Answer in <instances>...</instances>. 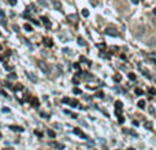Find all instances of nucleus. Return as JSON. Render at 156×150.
<instances>
[{
	"mask_svg": "<svg viewBox=\"0 0 156 150\" xmlns=\"http://www.w3.org/2000/svg\"><path fill=\"white\" fill-rule=\"evenodd\" d=\"M127 150H135V149H133V147H129V149H127Z\"/></svg>",
	"mask_w": 156,
	"mask_h": 150,
	"instance_id": "79ce46f5",
	"label": "nucleus"
},
{
	"mask_svg": "<svg viewBox=\"0 0 156 150\" xmlns=\"http://www.w3.org/2000/svg\"><path fill=\"white\" fill-rule=\"evenodd\" d=\"M15 78H17V74H14V72L8 75V79H15Z\"/></svg>",
	"mask_w": 156,
	"mask_h": 150,
	"instance_id": "bb28decb",
	"label": "nucleus"
},
{
	"mask_svg": "<svg viewBox=\"0 0 156 150\" xmlns=\"http://www.w3.org/2000/svg\"><path fill=\"white\" fill-rule=\"evenodd\" d=\"M43 44L45 45L47 48H51V47H53V41L51 38H44L43 40Z\"/></svg>",
	"mask_w": 156,
	"mask_h": 150,
	"instance_id": "39448f33",
	"label": "nucleus"
},
{
	"mask_svg": "<svg viewBox=\"0 0 156 150\" xmlns=\"http://www.w3.org/2000/svg\"><path fill=\"white\" fill-rule=\"evenodd\" d=\"M38 67L41 68L43 72L47 74V75H48V74H51V67H49V66H48L45 62H38Z\"/></svg>",
	"mask_w": 156,
	"mask_h": 150,
	"instance_id": "f257e3e1",
	"label": "nucleus"
},
{
	"mask_svg": "<svg viewBox=\"0 0 156 150\" xmlns=\"http://www.w3.org/2000/svg\"><path fill=\"white\" fill-rule=\"evenodd\" d=\"M47 134H48V136H49V138H55V136H56V134L53 133L52 130H48V131H47Z\"/></svg>",
	"mask_w": 156,
	"mask_h": 150,
	"instance_id": "2eb2a0df",
	"label": "nucleus"
},
{
	"mask_svg": "<svg viewBox=\"0 0 156 150\" xmlns=\"http://www.w3.org/2000/svg\"><path fill=\"white\" fill-rule=\"evenodd\" d=\"M149 93H151V94H153V96H155V94H156V90H155V89H149Z\"/></svg>",
	"mask_w": 156,
	"mask_h": 150,
	"instance_id": "473e14b6",
	"label": "nucleus"
},
{
	"mask_svg": "<svg viewBox=\"0 0 156 150\" xmlns=\"http://www.w3.org/2000/svg\"><path fill=\"white\" fill-rule=\"evenodd\" d=\"M153 14H155V15H156V8H155V10H153Z\"/></svg>",
	"mask_w": 156,
	"mask_h": 150,
	"instance_id": "c03bdc74",
	"label": "nucleus"
},
{
	"mask_svg": "<svg viewBox=\"0 0 156 150\" xmlns=\"http://www.w3.org/2000/svg\"><path fill=\"white\" fill-rule=\"evenodd\" d=\"M97 97H99V98H104V94H103V93H101V91H99V93H97Z\"/></svg>",
	"mask_w": 156,
	"mask_h": 150,
	"instance_id": "7c9ffc66",
	"label": "nucleus"
},
{
	"mask_svg": "<svg viewBox=\"0 0 156 150\" xmlns=\"http://www.w3.org/2000/svg\"><path fill=\"white\" fill-rule=\"evenodd\" d=\"M40 116H41V117H45V119H48V117H49V116H48L47 113H44V112H41V113H40Z\"/></svg>",
	"mask_w": 156,
	"mask_h": 150,
	"instance_id": "c756f323",
	"label": "nucleus"
},
{
	"mask_svg": "<svg viewBox=\"0 0 156 150\" xmlns=\"http://www.w3.org/2000/svg\"><path fill=\"white\" fill-rule=\"evenodd\" d=\"M53 6H55L56 10H60V7H62V4H60V1H58V0H52Z\"/></svg>",
	"mask_w": 156,
	"mask_h": 150,
	"instance_id": "9d476101",
	"label": "nucleus"
},
{
	"mask_svg": "<svg viewBox=\"0 0 156 150\" xmlns=\"http://www.w3.org/2000/svg\"><path fill=\"white\" fill-rule=\"evenodd\" d=\"M74 68H77V70H80V64L77 63V64H74Z\"/></svg>",
	"mask_w": 156,
	"mask_h": 150,
	"instance_id": "58836bf2",
	"label": "nucleus"
},
{
	"mask_svg": "<svg viewBox=\"0 0 156 150\" xmlns=\"http://www.w3.org/2000/svg\"><path fill=\"white\" fill-rule=\"evenodd\" d=\"M74 134H77V135L80 136V138H82V139H88V135H86V134H84L80 128H74Z\"/></svg>",
	"mask_w": 156,
	"mask_h": 150,
	"instance_id": "20e7f679",
	"label": "nucleus"
},
{
	"mask_svg": "<svg viewBox=\"0 0 156 150\" xmlns=\"http://www.w3.org/2000/svg\"><path fill=\"white\" fill-rule=\"evenodd\" d=\"M134 93H135V96H142V90L141 89H135Z\"/></svg>",
	"mask_w": 156,
	"mask_h": 150,
	"instance_id": "a211bd4d",
	"label": "nucleus"
},
{
	"mask_svg": "<svg viewBox=\"0 0 156 150\" xmlns=\"http://www.w3.org/2000/svg\"><path fill=\"white\" fill-rule=\"evenodd\" d=\"M133 126L137 127V126H138V121H137V120H133Z\"/></svg>",
	"mask_w": 156,
	"mask_h": 150,
	"instance_id": "4c0bfd02",
	"label": "nucleus"
},
{
	"mask_svg": "<svg viewBox=\"0 0 156 150\" xmlns=\"http://www.w3.org/2000/svg\"><path fill=\"white\" fill-rule=\"evenodd\" d=\"M155 23H156V19H155Z\"/></svg>",
	"mask_w": 156,
	"mask_h": 150,
	"instance_id": "a18cd8bd",
	"label": "nucleus"
},
{
	"mask_svg": "<svg viewBox=\"0 0 156 150\" xmlns=\"http://www.w3.org/2000/svg\"><path fill=\"white\" fill-rule=\"evenodd\" d=\"M97 48H100V49H104V48H106V44H99V45H97Z\"/></svg>",
	"mask_w": 156,
	"mask_h": 150,
	"instance_id": "2f4dec72",
	"label": "nucleus"
},
{
	"mask_svg": "<svg viewBox=\"0 0 156 150\" xmlns=\"http://www.w3.org/2000/svg\"><path fill=\"white\" fill-rule=\"evenodd\" d=\"M34 134H36L37 136H40V138H43V131H40V130H36Z\"/></svg>",
	"mask_w": 156,
	"mask_h": 150,
	"instance_id": "6ab92c4d",
	"label": "nucleus"
},
{
	"mask_svg": "<svg viewBox=\"0 0 156 150\" xmlns=\"http://www.w3.org/2000/svg\"><path fill=\"white\" fill-rule=\"evenodd\" d=\"M73 93H74V94H81L82 91H81L78 87H74V89H73Z\"/></svg>",
	"mask_w": 156,
	"mask_h": 150,
	"instance_id": "f3484780",
	"label": "nucleus"
},
{
	"mask_svg": "<svg viewBox=\"0 0 156 150\" xmlns=\"http://www.w3.org/2000/svg\"><path fill=\"white\" fill-rule=\"evenodd\" d=\"M0 60H4V56H1V55H0Z\"/></svg>",
	"mask_w": 156,
	"mask_h": 150,
	"instance_id": "a19ab883",
	"label": "nucleus"
},
{
	"mask_svg": "<svg viewBox=\"0 0 156 150\" xmlns=\"http://www.w3.org/2000/svg\"><path fill=\"white\" fill-rule=\"evenodd\" d=\"M121 79H122L121 75H115V77H114V81H115V82H121Z\"/></svg>",
	"mask_w": 156,
	"mask_h": 150,
	"instance_id": "5701e85b",
	"label": "nucleus"
},
{
	"mask_svg": "<svg viewBox=\"0 0 156 150\" xmlns=\"http://www.w3.org/2000/svg\"><path fill=\"white\" fill-rule=\"evenodd\" d=\"M6 87H10V89H12V85H11V83H8V82H6Z\"/></svg>",
	"mask_w": 156,
	"mask_h": 150,
	"instance_id": "c9c22d12",
	"label": "nucleus"
},
{
	"mask_svg": "<svg viewBox=\"0 0 156 150\" xmlns=\"http://www.w3.org/2000/svg\"><path fill=\"white\" fill-rule=\"evenodd\" d=\"M68 105H70L71 108H77V106H78V101L77 100H70V104H68Z\"/></svg>",
	"mask_w": 156,
	"mask_h": 150,
	"instance_id": "9b49d317",
	"label": "nucleus"
},
{
	"mask_svg": "<svg viewBox=\"0 0 156 150\" xmlns=\"http://www.w3.org/2000/svg\"><path fill=\"white\" fill-rule=\"evenodd\" d=\"M41 22H43V23H44L45 26L48 27V29L51 27V22H49V19H48L47 17H41Z\"/></svg>",
	"mask_w": 156,
	"mask_h": 150,
	"instance_id": "1a4fd4ad",
	"label": "nucleus"
},
{
	"mask_svg": "<svg viewBox=\"0 0 156 150\" xmlns=\"http://www.w3.org/2000/svg\"><path fill=\"white\" fill-rule=\"evenodd\" d=\"M137 105H138V108H140V109H144V108H145V101H144V100H140Z\"/></svg>",
	"mask_w": 156,
	"mask_h": 150,
	"instance_id": "ddd939ff",
	"label": "nucleus"
},
{
	"mask_svg": "<svg viewBox=\"0 0 156 150\" xmlns=\"http://www.w3.org/2000/svg\"><path fill=\"white\" fill-rule=\"evenodd\" d=\"M63 102H65V104H70V98L65 97V98H63Z\"/></svg>",
	"mask_w": 156,
	"mask_h": 150,
	"instance_id": "c85d7f7f",
	"label": "nucleus"
},
{
	"mask_svg": "<svg viewBox=\"0 0 156 150\" xmlns=\"http://www.w3.org/2000/svg\"><path fill=\"white\" fill-rule=\"evenodd\" d=\"M30 104H32L34 108H38V106H40V101H38V98H36V97L30 98Z\"/></svg>",
	"mask_w": 156,
	"mask_h": 150,
	"instance_id": "0eeeda50",
	"label": "nucleus"
},
{
	"mask_svg": "<svg viewBox=\"0 0 156 150\" xmlns=\"http://www.w3.org/2000/svg\"><path fill=\"white\" fill-rule=\"evenodd\" d=\"M22 89H23V86H22V85H17V86L14 87V90H15V91H19V90H22Z\"/></svg>",
	"mask_w": 156,
	"mask_h": 150,
	"instance_id": "aec40b11",
	"label": "nucleus"
},
{
	"mask_svg": "<svg viewBox=\"0 0 156 150\" xmlns=\"http://www.w3.org/2000/svg\"><path fill=\"white\" fill-rule=\"evenodd\" d=\"M0 93H1V94H3L4 97H8V94H7V93H6V91H4V90H0Z\"/></svg>",
	"mask_w": 156,
	"mask_h": 150,
	"instance_id": "f704fd0d",
	"label": "nucleus"
},
{
	"mask_svg": "<svg viewBox=\"0 0 156 150\" xmlns=\"http://www.w3.org/2000/svg\"><path fill=\"white\" fill-rule=\"evenodd\" d=\"M132 3H133V4H138L140 0H132Z\"/></svg>",
	"mask_w": 156,
	"mask_h": 150,
	"instance_id": "e433bc0d",
	"label": "nucleus"
},
{
	"mask_svg": "<svg viewBox=\"0 0 156 150\" xmlns=\"http://www.w3.org/2000/svg\"><path fill=\"white\" fill-rule=\"evenodd\" d=\"M78 45H81V47H86V42L84 41L82 38H78Z\"/></svg>",
	"mask_w": 156,
	"mask_h": 150,
	"instance_id": "dca6fc26",
	"label": "nucleus"
},
{
	"mask_svg": "<svg viewBox=\"0 0 156 150\" xmlns=\"http://www.w3.org/2000/svg\"><path fill=\"white\" fill-rule=\"evenodd\" d=\"M82 15H84L85 18H86V17H89V11H88L86 8H84V10H82Z\"/></svg>",
	"mask_w": 156,
	"mask_h": 150,
	"instance_id": "412c9836",
	"label": "nucleus"
},
{
	"mask_svg": "<svg viewBox=\"0 0 156 150\" xmlns=\"http://www.w3.org/2000/svg\"><path fill=\"white\" fill-rule=\"evenodd\" d=\"M10 130H11V131H15V133H22V131H23V128L19 127V126H10Z\"/></svg>",
	"mask_w": 156,
	"mask_h": 150,
	"instance_id": "6e6552de",
	"label": "nucleus"
},
{
	"mask_svg": "<svg viewBox=\"0 0 156 150\" xmlns=\"http://www.w3.org/2000/svg\"><path fill=\"white\" fill-rule=\"evenodd\" d=\"M122 106H123V105H122V102H121V101H116V102H115V108H116V112H119V111H121V109H122Z\"/></svg>",
	"mask_w": 156,
	"mask_h": 150,
	"instance_id": "f8f14e48",
	"label": "nucleus"
},
{
	"mask_svg": "<svg viewBox=\"0 0 156 150\" xmlns=\"http://www.w3.org/2000/svg\"><path fill=\"white\" fill-rule=\"evenodd\" d=\"M3 150H12V149H8V147H6V149H3Z\"/></svg>",
	"mask_w": 156,
	"mask_h": 150,
	"instance_id": "37998d69",
	"label": "nucleus"
},
{
	"mask_svg": "<svg viewBox=\"0 0 156 150\" xmlns=\"http://www.w3.org/2000/svg\"><path fill=\"white\" fill-rule=\"evenodd\" d=\"M48 145H49L51 147H55V149H58V150H63V149H65V145L59 143V142H55V141H51Z\"/></svg>",
	"mask_w": 156,
	"mask_h": 150,
	"instance_id": "7ed1b4c3",
	"label": "nucleus"
},
{
	"mask_svg": "<svg viewBox=\"0 0 156 150\" xmlns=\"http://www.w3.org/2000/svg\"><path fill=\"white\" fill-rule=\"evenodd\" d=\"M26 77L29 78L30 81H32V82H34V83H37L38 82V78L36 77L34 74H30V72H26Z\"/></svg>",
	"mask_w": 156,
	"mask_h": 150,
	"instance_id": "423d86ee",
	"label": "nucleus"
},
{
	"mask_svg": "<svg viewBox=\"0 0 156 150\" xmlns=\"http://www.w3.org/2000/svg\"><path fill=\"white\" fill-rule=\"evenodd\" d=\"M23 29L26 30V32H32V30H33V27H32V25H29V23H25Z\"/></svg>",
	"mask_w": 156,
	"mask_h": 150,
	"instance_id": "4468645a",
	"label": "nucleus"
},
{
	"mask_svg": "<svg viewBox=\"0 0 156 150\" xmlns=\"http://www.w3.org/2000/svg\"><path fill=\"white\" fill-rule=\"evenodd\" d=\"M118 121H119V123L122 124V123H123V121H125V117H123V116H122V115H119V116H118Z\"/></svg>",
	"mask_w": 156,
	"mask_h": 150,
	"instance_id": "b1692460",
	"label": "nucleus"
},
{
	"mask_svg": "<svg viewBox=\"0 0 156 150\" xmlns=\"http://www.w3.org/2000/svg\"><path fill=\"white\" fill-rule=\"evenodd\" d=\"M104 33H106L107 35H112V37H118V35H119L118 30H116V29H112V27L106 29V30H104Z\"/></svg>",
	"mask_w": 156,
	"mask_h": 150,
	"instance_id": "f03ea898",
	"label": "nucleus"
},
{
	"mask_svg": "<svg viewBox=\"0 0 156 150\" xmlns=\"http://www.w3.org/2000/svg\"><path fill=\"white\" fill-rule=\"evenodd\" d=\"M129 79H132V81H135V75L133 72H130L129 74Z\"/></svg>",
	"mask_w": 156,
	"mask_h": 150,
	"instance_id": "a878e982",
	"label": "nucleus"
},
{
	"mask_svg": "<svg viewBox=\"0 0 156 150\" xmlns=\"http://www.w3.org/2000/svg\"><path fill=\"white\" fill-rule=\"evenodd\" d=\"M38 3L41 4V6H44V7H47L48 4H47V1H45V0H38Z\"/></svg>",
	"mask_w": 156,
	"mask_h": 150,
	"instance_id": "393cba45",
	"label": "nucleus"
},
{
	"mask_svg": "<svg viewBox=\"0 0 156 150\" xmlns=\"http://www.w3.org/2000/svg\"><path fill=\"white\" fill-rule=\"evenodd\" d=\"M0 17H1V19L4 21V18H6V14H4V11H3V10H0Z\"/></svg>",
	"mask_w": 156,
	"mask_h": 150,
	"instance_id": "cd10ccee",
	"label": "nucleus"
},
{
	"mask_svg": "<svg viewBox=\"0 0 156 150\" xmlns=\"http://www.w3.org/2000/svg\"><path fill=\"white\" fill-rule=\"evenodd\" d=\"M151 62H152V63H153V64H155V66H156V59H152V60H151Z\"/></svg>",
	"mask_w": 156,
	"mask_h": 150,
	"instance_id": "ea45409f",
	"label": "nucleus"
},
{
	"mask_svg": "<svg viewBox=\"0 0 156 150\" xmlns=\"http://www.w3.org/2000/svg\"><path fill=\"white\" fill-rule=\"evenodd\" d=\"M10 4H11V6H15V4H17V0H10Z\"/></svg>",
	"mask_w": 156,
	"mask_h": 150,
	"instance_id": "72a5a7b5",
	"label": "nucleus"
},
{
	"mask_svg": "<svg viewBox=\"0 0 156 150\" xmlns=\"http://www.w3.org/2000/svg\"><path fill=\"white\" fill-rule=\"evenodd\" d=\"M145 128H148L149 131H152V124H151L149 121H148V123H145Z\"/></svg>",
	"mask_w": 156,
	"mask_h": 150,
	"instance_id": "4be33fe9",
	"label": "nucleus"
}]
</instances>
